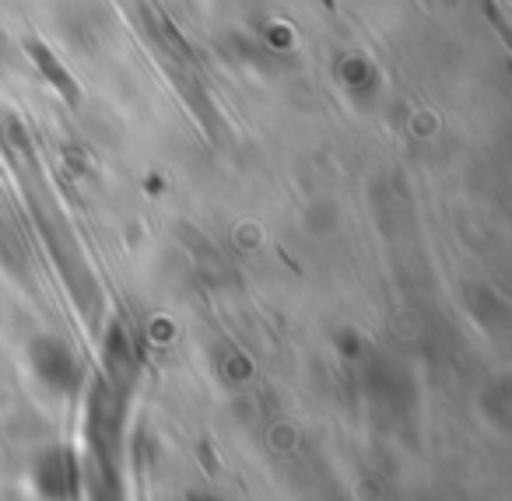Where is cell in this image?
I'll use <instances>...</instances> for the list:
<instances>
[{
  "label": "cell",
  "instance_id": "1",
  "mask_svg": "<svg viewBox=\"0 0 512 501\" xmlns=\"http://www.w3.org/2000/svg\"><path fill=\"white\" fill-rule=\"evenodd\" d=\"M36 484L46 498H71L78 487V470L67 452H50L43 463L36 466Z\"/></svg>",
  "mask_w": 512,
  "mask_h": 501
},
{
  "label": "cell",
  "instance_id": "2",
  "mask_svg": "<svg viewBox=\"0 0 512 501\" xmlns=\"http://www.w3.org/2000/svg\"><path fill=\"white\" fill-rule=\"evenodd\" d=\"M25 46H29V53H32V57H36V64L43 67V71H46V74H50V78H53V85H57V92L64 95L67 102H78V85H74V81L67 78V74L60 71L57 64H53V57H50V53H46V50H43V46H39V43H25Z\"/></svg>",
  "mask_w": 512,
  "mask_h": 501
}]
</instances>
